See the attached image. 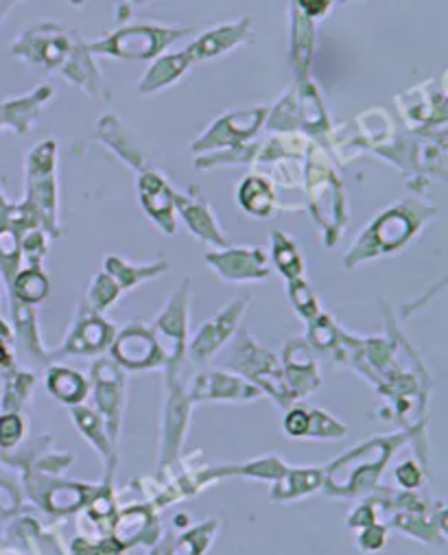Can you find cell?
I'll use <instances>...</instances> for the list:
<instances>
[{"mask_svg": "<svg viewBox=\"0 0 448 555\" xmlns=\"http://www.w3.org/2000/svg\"><path fill=\"white\" fill-rule=\"evenodd\" d=\"M435 217L437 208L422 202L420 197H407L398 204H392L381 215H376L363 232L357 234L344 256V267L355 269L361 262L383 258L402 249Z\"/></svg>", "mask_w": 448, "mask_h": 555, "instance_id": "cell-1", "label": "cell"}, {"mask_svg": "<svg viewBox=\"0 0 448 555\" xmlns=\"http://www.w3.org/2000/svg\"><path fill=\"white\" fill-rule=\"evenodd\" d=\"M411 438L413 436L409 434L383 436L355 447L353 451L335 460L329 468H324L322 490L331 496L342 499L370 496V492L379 486V479L392 455Z\"/></svg>", "mask_w": 448, "mask_h": 555, "instance_id": "cell-2", "label": "cell"}, {"mask_svg": "<svg viewBox=\"0 0 448 555\" xmlns=\"http://www.w3.org/2000/svg\"><path fill=\"white\" fill-rule=\"evenodd\" d=\"M303 184L307 186V204L322 232L324 245L335 247L342 232H346L350 215L346 208L344 184L331 167L329 154L318 143H311L307 152Z\"/></svg>", "mask_w": 448, "mask_h": 555, "instance_id": "cell-3", "label": "cell"}, {"mask_svg": "<svg viewBox=\"0 0 448 555\" xmlns=\"http://www.w3.org/2000/svg\"><path fill=\"white\" fill-rule=\"evenodd\" d=\"M230 350L226 354V370L236 372L252 385L260 389V393L271 396L280 406L289 409L295 398L284 380L282 365L278 363L276 354L260 346L245 328L236 331L230 339Z\"/></svg>", "mask_w": 448, "mask_h": 555, "instance_id": "cell-4", "label": "cell"}, {"mask_svg": "<svg viewBox=\"0 0 448 555\" xmlns=\"http://www.w3.org/2000/svg\"><path fill=\"white\" fill-rule=\"evenodd\" d=\"M193 29H187V27L158 25V23L127 25L105 34L94 42H88L86 47L92 55H99V57L149 62L163 55L171 44H176L180 38H184Z\"/></svg>", "mask_w": 448, "mask_h": 555, "instance_id": "cell-5", "label": "cell"}, {"mask_svg": "<svg viewBox=\"0 0 448 555\" xmlns=\"http://www.w3.org/2000/svg\"><path fill=\"white\" fill-rule=\"evenodd\" d=\"M25 197L42 219L44 232L57 238L60 230V186H57V143L53 138L38 143L25 163Z\"/></svg>", "mask_w": 448, "mask_h": 555, "instance_id": "cell-6", "label": "cell"}, {"mask_svg": "<svg viewBox=\"0 0 448 555\" xmlns=\"http://www.w3.org/2000/svg\"><path fill=\"white\" fill-rule=\"evenodd\" d=\"M189 309H191V281L178 285L169 296L165 309L158 313L154 324L149 326L163 350L167 374L187 370V339H189Z\"/></svg>", "mask_w": 448, "mask_h": 555, "instance_id": "cell-7", "label": "cell"}, {"mask_svg": "<svg viewBox=\"0 0 448 555\" xmlns=\"http://www.w3.org/2000/svg\"><path fill=\"white\" fill-rule=\"evenodd\" d=\"M267 114H269V105L226 112L217 116L204 133L195 138L191 143V152L197 156H204V154H215V152L245 145L265 127Z\"/></svg>", "mask_w": 448, "mask_h": 555, "instance_id": "cell-8", "label": "cell"}, {"mask_svg": "<svg viewBox=\"0 0 448 555\" xmlns=\"http://www.w3.org/2000/svg\"><path fill=\"white\" fill-rule=\"evenodd\" d=\"M75 38V31H66L57 23H38L18 34L12 42V53L34 68L60 70L68 60Z\"/></svg>", "mask_w": 448, "mask_h": 555, "instance_id": "cell-9", "label": "cell"}, {"mask_svg": "<svg viewBox=\"0 0 448 555\" xmlns=\"http://www.w3.org/2000/svg\"><path fill=\"white\" fill-rule=\"evenodd\" d=\"M396 105L400 112V118L413 133L418 135H431L439 133L446 127L448 112H446V86L444 75L439 83L426 81L420 83L402 94L396 96Z\"/></svg>", "mask_w": 448, "mask_h": 555, "instance_id": "cell-10", "label": "cell"}, {"mask_svg": "<svg viewBox=\"0 0 448 555\" xmlns=\"http://www.w3.org/2000/svg\"><path fill=\"white\" fill-rule=\"evenodd\" d=\"M189 372L167 374V402L163 411V429H161V470L180 460L184 436L189 429V415L193 400L187 391Z\"/></svg>", "mask_w": 448, "mask_h": 555, "instance_id": "cell-11", "label": "cell"}, {"mask_svg": "<svg viewBox=\"0 0 448 555\" xmlns=\"http://www.w3.org/2000/svg\"><path fill=\"white\" fill-rule=\"evenodd\" d=\"M92 376V393L97 402V413L107 429L114 447L118 444V434L123 425V409L127 398V380L125 372L112 359H97L90 367Z\"/></svg>", "mask_w": 448, "mask_h": 555, "instance_id": "cell-12", "label": "cell"}, {"mask_svg": "<svg viewBox=\"0 0 448 555\" xmlns=\"http://www.w3.org/2000/svg\"><path fill=\"white\" fill-rule=\"evenodd\" d=\"M249 305V296L234 298L232 302H228L215 318L200 326L191 344H187V357L197 365L210 361L234 337V333L239 331V322L243 320Z\"/></svg>", "mask_w": 448, "mask_h": 555, "instance_id": "cell-13", "label": "cell"}, {"mask_svg": "<svg viewBox=\"0 0 448 555\" xmlns=\"http://www.w3.org/2000/svg\"><path fill=\"white\" fill-rule=\"evenodd\" d=\"M208 267L226 283H263L271 273L269 256L263 247H221L206 251Z\"/></svg>", "mask_w": 448, "mask_h": 555, "instance_id": "cell-14", "label": "cell"}, {"mask_svg": "<svg viewBox=\"0 0 448 555\" xmlns=\"http://www.w3.org/2000/svg\"><path fill=\"white\" fill-rule=\"evenodd\" d=\"M114 335V326L103 315L90 311L86 302H79L68 337L64 339L62 348L49 352V357H97L105 348H110Z\"/></svg>", "mask_w": 448, "mask_h": 555, "instance_id": "cell-15", "label": "cell"}, {"mask_svg": "<svg viewBox=\"0 0 448 555\" xmlns=\"http://www.w3.org/2000/svg\"><path fill=\"white\" fill-rule=\"evenodd\" d=\"M112 361L118 363L125 370H152V367H165L163 350L152 333V328L144 324H127L120 328L112 344H110Z\"/></svg>", "mask_w": 448, "mask_h": 555, "instance_id": "cell-16", "label": "cell"}, {"mask_svg": "<svg viewBox=\"0 0 448 555\" xmlns=\"http://www.w3.org/2000/svg\"><path fill=\"white\" fill-rule=\"evenodd\" d=\"M136 186H138V197L144 215L152 219L165 234L174 236L178 232V217H176V189L169 184V180L156 169H146L138 173Z\"/></svg>", "mask_w": 448, "mask_h": 555, "instance_id": "cell-17", "label": "cell"}, {"mask_svg": "<svg viewBox=\"0 0 448 555\" xmlns=\"http://www.w3.org/2000/svg\"><path fill=\"white\" fill-rule=\"evenodd\" d=\"M176 217H180L187 223V230L197 241L208 243L217 249L232 245V241L226 236L213 206L195 186L187 193L176 191Z\"/></svg>", "mask_w": 448, "mask_h": 555, "instance_id": "cell-18", "label": "cell"}, {"mask_svg": "<svg viewBox=\"0 0 448 555\" xmlns=\"http://www.w3.org/2000/svg\"><path fill=\"white\" fill-rule=\"evenodd\" d=\"M189 398L193 402L202 400H223V402H252L260 398V389L230 370L202 372L191 378V387H187Z\"/></svg>", "mask_w": 448, "mask_h": 555, "instance_id": "cell-19", "label": "cell"}, {"mask_svg": "<svg viewBox=\"0 0 448 555\" xmlns=\"http://www.w3.org/2000/svg\"><path fill=\"white\" fill-rule=\"evenodd\" d=\"M282 374L295 398L303 400L322 385L320 367L313 348L307 339H289L282 350Z\"/></svg>", "mask_w": 448, "mask_h": 555, "instance_id": "cell-20", "label": "cell"}, {"mask_svg": "<svg viewBox=\"0 0 448 555\" xmlns=\"http://www.w3.org/2000/svg\"><path fill=\"white\" fill-rule=\"evenodd\" d=\"M254 40V23L252 18L230 21L204 31L197 40H193L184 51L191 62H210L219 55H228L230 51L245 47Z\"/></svg>", "mask_w": 448, "mask_h": 555, "instance_id": "cell-21", "label": "cell"}, {"mask_svg": "<svg viewBox=\"0 0 448 555\" xmlns=\"http://www.w3.org/2000/svg\"><path fill=\"white\" fill-rule=\"evenodd\" d=\"M44 477V475H42ZM49 488L42 483L40 477H27V492L34 503L51 514H73L81 509L99 490V486H84V483H57L49 477L44 479Z\"/></svg>", "mask_w": 448, "mask_h": 555, "instance_id": "cell-22", "label": "cell"}, {"mask_svg": "<svg viewBox=\"0 0 448 555\" xmlns=\"http://www.w3.org/2000/svg\"><path fill=\"white\" fill-rule=\"evenodd\" d=\"M97 133L101 138V143L110 147L116 154V158H120L129 169L138 173L152 169L146 163V150L142 141L120 120V116L112 112L103 114L97 122Z\"/></svg>", "mask_w": 448, "mask_h": 555, "instance_id": "cell-23", "label": "cell"}, {"mask_svg": "<svg viewBox=\"0 0 448 555\" xmlns=\"http://www.w3.org/2000/svg\"><path fill=\"white\" fill-rule=\"evenodd\" d=\"M53 96L55 90L42 83L27 94L0 101V122H3V127H10L14 133L25 135L36 127V120L40 118L42 109L53 101Z\"/></svg>", "mask_w": 448, "mask_h": 555, "instance_id": "cell-24", "label": "cell"}, {"mask_svg": "<svg viewBox=\"0 0 448 555\" xmlns=\"http://www.w3.org/2000/svg\"><path fill=\"white\" fill-rule=\"evenodd\" d=\"M92 53L88 51L86 42H81V38L77 36L75 42H73V49L68 53V60L64 62V66L60 68V75L77 86L79 90H84L86 94L94 96V99H107V90H105V83H103V77L99 73V68L94 66L92 62Z\"/></svg>", "mask_w": 448, "mask_h": 555, "instance_id": "cell-25", "label": "cell"}, {"mask_svg": "<svg viewBox=\"0 0 448 555\" xmlns=\"http://www.w3.org/2000/svg\"><path fill=\"white\" fill-rule=\"evenodd\" d=\"M193 62L187 51H176V53H163L156 60H152V66L144 70V75L138 81V92L140 94H158L174 83H178L189 70Z\"/></svg>", "mask_w": 448, "mask_h": 555, "instance_id": "cell-26", "label": "cell"}, {"mask_svg": "<svg viewBox=\"0 0 448 555\" xmlns=\"http://www.w3.org/2000/svg\"><path fill=\"white\" fill-rule=\"evenodd\" d=\"M71 415H73L75 427L81 431V436L101 453L103 464H105V481H112V473H114V466L118 462V455H116L114 442L107 436V429L101 421V415L97 411H92L90 406H84V404L73 406Z\"/></svg>", "mask_w": 448, "mask_h": 555, "instance_id": "cell-27", "label": "cell"}, {"mask_svg": "<svg viewBox=\"0 0 448 555\" xmlns=\"http://www.w3.org/2000/svg\"><path fill=\"white\" fill-rule=\"evenodd\" d=\"M219 520H206L189 531L171 538H163L154 544L149 555H204L219 533Z\"/></svg>", "mask_w": 448, "mask_h": 555, "instance_id": "cell-28", "label": "cell"}, {"mask_svg": "<svg viewBox=\"0 0 448 555\" xmlns=\"http://www.w3.org/2000/svg\"><path fill=\"white\" fill-rule=\"evenodd\" d=\"M10 202L0 191V275L8 285V292L14 283L16 273L23 269V254H21V238L23 234L10 219Z\"/></svg>", "mask_w": 448, "mask_h": 555, "instance_id": "cell-29", "label": "cell"}, {"mask_svg": "<svg viewBox=\"0 0 448 555\" xmlns=\"http://www.w3.org/2000/svg\"><path fill=\"white\" fill-rule=\"evenodd\" d=\"M236 202L241 210L256 219H267L278 208L276 186L263 173H249L236 189Z\"/></svg>", "mask_w": 448, "mask_h": 555, "instance_id": "cell-30", "label": "cell"}, {"mask_svg": "<svg viewBox=\"0 0 448 555\" xmlns=\"http://www.w3.org/2000/svg\"><path fill=\"white\" fill-rule=\"evenodd\" d=\"M324 483V468H291L273 481L269 492L271 501H297L316 494L322 490Z\"/></svg>", "mask_w": 448, "mask_h": 555, "instance_id": "cell-31", "label": "cell"}, {"mask_svg": "<svg viewBox=\"0 0 448 555\" xmlns=\"http://www.w3.org/2000/svg\"><path fill=\"white\" fill-rule=\"evenodd\" d=\"M103 271L107 275H112L116 285L120 287V292H131L136 287H140L146 281H154V278H161L165 271H169V262L161 260V262H152V264H133L123 256H105L103 260Z\"/></svg>", "mask_w": 448, "mask_h": 555, "instance_id": "cell-32", "label": "cell"}, {"mask_svg": "<svg viewBox=\"0 0 448 555\" xmlns=\"http://www.w3.org/2000/svg\"><path fill=\"white\" fill-rule=\"evenodd\" d=\"M47 389L64 404L77 406L90 393V383L81 372H75L64 365H49L47 367Z\"/></svg>", "mask_w": 448, "mask_h": 555, "instance_id": "cell-33", "label": "cell"}, {"mask_svg": "<svg viewBox=\"0 0 448 555\" xmlns=\"http://www.w3.org/2000/svg\"><path fill=\"white\" fill-rule=\"evenodd\" d=\"M271 258L276 269L282 273L284 281H300L305 278V260L300 249L295 245V238L282 230L271 232Z\"/></svg>", "mask_w": 448, "mask_h": 555, "instance_id": "cell-34", "label": "cell"}, {"mask_svg": "<svg viewBox=\"0 0 448 555\" xmlns=\"http://www.w3.org/2000/svg\"><path fill=\"white\" fill-rule=\"evenodd\" d=\"M51 292L49 275L38 267H25L16 273L10 287V300H18L23 305H40Z\"/></svg>", "mask_w": 448, "mask_h": 555, "instance_id": "cell-35", "label": "cell"}, {"mask_svg": "<svg viewBox=\"0 0 448 555\" xmlns=\"http://www.w3.org/2000/svg\"><path fill=\"white\" fill-rule=\"evenodd\" d=\"M34 387H36V376L31 372L10 370L5 391H3V400H0V411H3V413L5 411L21 413L23 406L27 404V400L31 398Z\"/></svg>", "mask_w": 448, "mask_h": 555, "instance_id": "cell-36", "label": "cell"}, {"mask_svg": "<svg viewBox=\"0 0 448 555\" xmlns=\"http://www.w3.org/2000/svg\"><path fill=\"white\" fill-rule=\"evenodd\" d=\"M123 296L120 287L116 285V281L112 275H107L105 271L97 273L90 285H88V292H86V305L90 311L103 315L110 307H114L118 302V298Z\"/></svg>", "mask_w": 448, "mask_h": 555, "instance_id": "cell-37", "label": "cell"}, {"mask_svg": "<svg viewBox=\"0 0 448 555\" xmlns=\"http://www.w3.org/2000/svg\"><path fill=\"white\" fill-rule=\"evenodd\" d=\"M342 337V328L335 324V320L329 313H320L313 322H309V335L307 344L324 354H333Z\"/></svg>", "mask_w": 448, "mask_h": 555, "instance_id": "cell-38", "label": "cell"}, {"mask_svg": "<svg viewBox=\"0 0 448 555\" xmlns=\"http://www.w3.org/2000/svg\"><path fill=\"white\" fill-rule=\"evenodd\" d=\"M286 296H289V302L293 305L295 313L300 315L307 324L313 322L322 313L318 296L311 289V285L305 281V278H300V281H289L286 283Z\"/></svg>", "mask_w": 448, "mask_h": 555, "instance_id": "cell-39", "label": "cell"}, {"mask_svg": "<svg viewBox=\"0 0 448 555\" xmlns=\"http://www.w3.org/2000/svg\"><path fill=\"white\" fill-rule=\"evenodd\" d=\"M348 434L346 425H342L331 413L309 406V440H340Z\"/></svg>", "mask_w": 448, "mask_h": 555, "instance_id": "cell-40", "label": "cell"}, {"mask_svg": "<svg viewBox=\"0 0 448 555\" xmlns=\"http://www.w3.org/2000/svg\"><path fill=\"white\" fill-rule=\"evenodd\" d=\"M289 470V466L278 457V455H265L260 460L232 466V475L239 477H252V479H265V481H276Z\"/></svg>", "mask_w": 448, "mask_h": 555, "instance_id": "cell-41", "label": "cell"}, {"mask_svg": "<svg viewBox=\"0 0 448 555\" xmlns=\"http://www.w3.org/2000/svg\"><path fill=\"white\" fill-rule=\"evenodd\" d=\"M47 251H49V234L42 228H36L23 234L21 254H23V260H27V267L42 269Z\"/></svg>", "mask_w": 448, "mask_h": 555, "instance_id": "cell-42", "label": "cell"}, {"mask_svg": "<svg viewBox=\"0 0 448 555\" xmlns=\"http://www.w3.org/2000/svg\"><path fill=\"white\" fill-rule=\"evenodd\" d=\"M25 438V421L21 413H0V451L16 449Z\"/></svg>", "mask_w": 448, "mask_h": 555, "instance_id": "cell-43", "label": "cell"}, {"mask_svg": "<svg viewBox=\"0 0 448 555\" xmlns=\"http://www.w3.org/2000/svg\"><path fill=\"white\" fill-rule=\"evenodd\" d=\"M335 5V0H293L291 16H300L311 23L324 18Z\"/></svg>", "mask_w": 448, "mask_h": 555, "instance_id": "cell-44", "label": "cell"}, {"mask_svg": "<svg viewBox=\"0 0 448 555\" xmlns=\"http://www.w3.org/2000/svg\"><path fill=\"white\" fill-rule=\"evenodd\" d=\"M284 431L289 438L303 440L309 431V406H289L284 415Z\"/></svg>", "mask_w": 448, "mask_h": 555, "instance_id": "cell-45", "label": "cell"}, {"mask_svg": "<svg viewBox=\"0 0 448 555\" xmlns=\"http://www.w3.org/2000/svg\"><path fill=\"white\" fill-rule=\"evenodd\" d=\"M21 505H23V499H21L18 488L10 479L0 477V520L12 518L14 514H18Z\"/></svg>", "mask_w": 448, "mask_h": 555, "instance_id": "cell-46", "label": "cell"}, {"mask_svg": "<svg viewBox=\"0 0 448 555\" xmlns=\"http://www.w3.org/2000/svg\"><path fill=\"white\" fill-rule=\"evenodd\" d=\"M385 540H387V529L385 525H379V522H372L368 527L361 529L359 538H357V546L366 553H374V551H381L385 546Z\"/></svg>", "mask_w": 448, "mask_h": 555, "instance_id": "cell-47", "label": "cell"}, {"mask_svg": "<svg viewBox=\"0 0 448 555\" xmlns=\"http://www.w3.org/2000/svg\"><path fill=\"white\" fill-rule=\"evenodd\" d=\"M372 522H379V505L372 499L359 503L348 514V527H353V529H363V527H368Z\"/></svg>", "mask_w": 448, "mask_h": 555, "instance_id": "cell-48", "label": "cell"}, {"mask_svg": "<svg viewBox=\"0 0 448 555\" xmlns=\"http://www.w3.org/2000/svg\"><path fill=\"white\" fill-rule=\"evenodd\" d=\"M396 483L400 486V490H418L422 483V468L418 466V462L407 460L396 468Z\"/></svg>", "mask_w": 448, "mask_h": 555, "instance_id": "cell-49", "label": "cell"}, {"mask_svg": "<svg viewBox=\"0 0 448 555\" xmlns=\"http://www.w3.org/2000/svg\"><path fill=\"white\" fill-rule=\"evenodd\" d=\"M14 370L12 367V352H10V348H8V344H5V339L3 337H0V370Z\"/></svg>", "mask_w": 448, "mask_h": 555, "instance_id": "cell-50", "label": "cell"}, {"mask_svg": "<svg viewBox=\"0 0 448 555\" xmlns=\"http://www.w3.org/2000/svg\"><path fill=\"white\" fill-rule=\"evenodd\" d=\"M16 3H21V0H0V23L5 21V16L16 8Z\"/></svg>", "mask_w": 448, "mask_h": 555, "instance_id": "cell-51", "label": "cell"}, {"mask_svg": "<svg viewBox=\"0 0 448 555\" xmlns=\"http://www.w3.org/2000/svg\"><path fill=\"white\" fill-rule=\"evenodd\" d=\"M0 337H3V339H12V328H10L3 320H0Z\"/></svg>", "mask_w": 448, "mask_h": 555, "instance_id": "cell-52", "label": "cell"}, {"mask_svg": "<svg viewBox=\"0 0 448 555\" xmlns=\"http://www.w3.org/2000/svg\"><path fill=\"white\" fill-rule=\"evenodd\" d=\"M131 3H138V5H142V3H144V0H131Z\"/></svg>", "mask_w": 448, "mask_h": 555, "instance_id": "cell-53", "label": "cell"}, {"mask_svg": "<svg viewBox=\"0 0 448 555\" xmlns=\"http://www.w3.org/2000/svg\"><path fill=\"white\" fill-rule=\"evenodd\" d=\"M3 129H5V127H3V122H0V131H3Z\"/></svg>", "mask_w": 448, "mask_h": 555, "instance_id": "cell-54", "label": "cell"}]
</instances>
